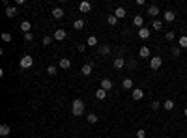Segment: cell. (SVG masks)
<instances>
[{"instance_id":"f546056e","label":"cell","mask_w":187,"mask_h":138,"mask_svg":"<svg viewBox=\"0 0 187 138\" xmlns=\"http://www.w3.org/2000/svg\"><path fill=\"white\" fill-rule=\"evenodd\" d=\"M86 120H88V123H95V121H97V116H95V114H88Z\"/></svg>"},{"instance_id":"2e32d148","label":"cell","mask_w":187,"mask_h":138,"mask_svg":"<svg viewBox=\"0 0 187 138\" xmlns=\"http://www.w3.org/2000/svg\"><path fill=\"white\" fill-rule=\"evenodd\" d=\"M133 24H135V26H139V28H142V24H144V17H142V15H137V17L133 19Z\"/></svg>"},{"instance_id":"83f0119b","label":"cell","mask_w":187,"mask_h":138,"mask_svg":"<svg viewBox=\"0 0 187 138\" xmlns=\"http://www.w3.org/2000/svg\"><path fill=\"white\" fill-rule=\"evenodd\" d=\"M107 23L110 24V26H114V24L118 23V19H116V15H109V17H107Z\"/></svg>"},{"instance_id":"cb8c5ba5","label":"cell","mask_w":187,"mask_h":138,"mask_svg":"<svg viewBox=\"0 0 187 138\" xmlns=\"http://www.w3.org/2000/svg\"><path fill=\"white\" fill-rule=\"evenodd\" d=\"M86 45L88 47H95V45H97V38H95V35H90L86 39Z\"/></svg>"},{"instance_id":"484cf974","label":"cell","mask_w":187,"mask_h":138,"mask_svg":"<svg viewBox=\"0 0 187 138\" xmlns=\"http://www.w3.org/2000/svg\"><path fill=\"white\" fill-rule=\"evenodd\" d=\"M95 97H97V99H99V101H103V99H105V97H107V91H105V90H101V88H99L97 91H95Z\"/></svg>"},{"instance_id":"d590c367","label":"cell","mask_w":187,"mask_h":138,"mask_svg":"<svg viewBox=\"0 0 187 138\" xmlns=\"http://www.w3.org/2000/svg\"><path fill=\"white\" fill-rule=\"evenodd\" d=\"M50 41H53V38H50V35H45V38H43V45H45V47L50 45Z\"/></svg>"},{"instance_id":"8fae6325","label":"cell","mask_w":187,"mask_h":138,"mask_svg":"<svg viewBox=\"0 0 187 138\" xmlns=\"http://www.w3.org/2000/svg\"><path fill=\"white\" fill-rule=\"evenodd\" d=\"M112 65H114V67H116V69H122V67H124V65H125V60L122 58V56H118V58H116V60H114V62H112Z\"/></svg>"},{"instance_id":"5bb4252c","label":"cell","mask_w":187,"mask_h":138,"mask_svg":"<svg viewBox=\"0 0 187 138\" xmlns=\"http://www.w3.org/2000/svg\"><path fill=\"white\" fill-rule=\"evenodd\" d=\"M114 15H116V19H124L125 15H127V13H125V8H122V6H120V8H116Z\"/></svg>"},{"instance_id":"277c9868","label":"cell","mask_w":187,"mask_h":138,"mask_svg":"<svg viewBox=\"0 0 187 138\" xmlns=\"http://www.w3.org/2000/svg\"><path fill=\"white\" fill-rule=\"evenodd\" d=\"M161 62H163L161 56H154V58H150V67L151 69H159L161 67Z\"/></svg>"},{"instance_id":"603a6c76","label":"cell","mask_w":187,"mask_h":138,"mask_svg":"<svg viewBox=\"0 0 187 138\" xmlns=\"http://www.w3.org/2000/svg\"><path fill=\"white\" fill-rule=\"evenodd\" d=\"M30 28H32V24H30L28 21H23V23H21V30H23L24 34H28V32H30Z\"/></svg>"},{"instance_id":"ab89813d","label":"cell","mask_w":187,"mask_h":138,"mask_svg":"<svg viewBox=\"0 0 187 138\" xmlns=\"http://www.w3.org/2000/svg\"><path fill=\"white\" fill-rule=\"evenodd\" d=\"M79 50H80V52H84V50H86V45H79V47H77Z\"/></svg>"},{"instance_id":"30bf717a","label":"cell","mask_w":187,"mask_h":138,"mask_svg":"<svg viewBox=\"0 0 187 138\" xmlns=\"http://www.w3.org/2000/svg\"><path fill=\"white\" fill-rule=\"evenodd\" d=\"M92 69H94V64L92 62H88V64H84L82 65V75H92Z\"/></svg>"},{"instance_id":"9c48e42d","label":"cell","mask_w":187,"mask_h":138,"mask_svg":"<svg viewBox=\"0 0 187 138\" xmlns=\"http://www.w3.org/2000/svg\"><path fill=\"white\" fill-rule=\"evenodd\" d=\"M79 9H80V13H88L90 9H92V4H90V2H80Z\"/></svg>"},{"instance_id":"8d00e7d4","label":"cell","mask_w":187,"mask_h":138,"mask_svg":"<svg viewBox=\"0 0 187 138\" xmlns=\"http://www.w3.org/2000/svg\"><path fill=\"white\" fill-rule=\"evenodd\" d=\"M137 138H146V131L144 129H139L137 131Z\"/></svg>"},{"instance_id":"52a82bcc","label":"cell","mask_w":187,"mask_h":138,"mask_svg":"<svg viewBox=\"0 0 187 138\" xmlns=\"http://www.w3.org/2000/svg\"><path fill=\"white\" fill-rule=\"evenodd\" d=\"M150 34H151V32H150V30L146 28V26L139 28V38H140V39H148V38H150Z\"/></svg>"},{"instance_id":"7c38bea8","label":"cell","mask_w":187,"mask_h":138,"mask_svg":"<svg viewBox=\"0 0 187 138\" xmlns=\"http://www.w3.org/2000/svg\"><path fill=\"white\" fill-rule=\"evenodd\" d=\"M6 15H8L9 19H13L15 15H17V8H15V6H8L6 8Z\"/></svg>"},{"instance_id":"b9f144b4","label":"cell","mask_w":187,"mask_h":138,"mask_svg":"<svg viewBox=\"0 0 187 138\" xmlns=\"http://www.w3.org/2000/svg\"><path fill=\"white\" fill-rule=\"evenodd\" d=\"M165 138H169V136H165Z\"/></svg>"},{"instance_id":"44dd1931","label":"cell","mask_w":187,"mask_h":138,"mask_svg":"<svg viewBox=\"0 0 187 138\" xmlns=\"http://www.w3.org/2000/svg\"><path fill=\"white\" fill-rule=\"evenodd\" d=\"M148 15H150V17L159 15V8H157V6H150V8H148Z\"/></svg>"},{"instance_id":"ba28073f","label":"cell","mask_w":187,"mask_h":138,"mask_svg":"<svg viewBox=\"0 0 187 138\" xmlns=\"http://www.w3.org/2000/svg\"><path fill=\"white\" fill-rule=\"evenodd\" d=\"M99 88L105 90V91L110 90V88H112V80H110V79H103V80H101V86H99Z\"/></svg>"},{"instance_id":"4fadbf2b","label":"cell","mask_w":187,"mask_h":138,"mask_svg":"<svg viewBox=\"0 0 187 138\" xmlns=\"http://www.w3.org/2000/svg\"><path fill=\"white\" fill-rule=\"evenodd\" d=\"M9 131H11V129H9V125H6V123H2V125H0V136H4V138H6V136L9 134Z\"/></svg>"},{"instance_id":"9a60e30c","label":"cell","mask_w":187,"mask_h":138,"mask_svg":"<svg viewBox=\"0 0 187 138\" xmlns=\"http://www.w3.org/2000/svg\"><path fill=\"white\" fill-rule=\"evenodd\" d=\"M60 67H62V69H69V67H71V60H69V58H62V60H60Z\"/></svg>"},{"instance_id":"d6986e66","label":"cell","mask_w":187,"mask_h":138,"mask_svg":"<svg viewBox=\"0 0 187 138\" xmlns=\"http://www.w3.org/2000/svg\"><path fill=\"white\" fill-rule=\"evenodd\" d=\"M139 54H140V58H150V49L148 47H140Z\"/></svg>"},{"instance_id":"8992f818","label":"cell","mask_w":187,"mask_h":138,"mask_svg":"<svg viewBox=\"0 0 187 138\" xmlns=\"http://www.w3.org/2000/svg\"><path fill=\"white\" fill-rule=\"evenodd\" d=\"M131 95H133V99L135 101H140L144 97V91L140 90V88H133V91H131Z\"/></svg>"},{"instance_id":"e575fe53","label":"cell","mask_w":187,"mask_h":138,"mask_svg":"<svg viewBox=\"0 0 187 138\" xmlns=\"http://www.w3.org/2000/svg\"><path fill=\"white\" fill-rule=\"evenodd\" d=\"M32 39H34V35H32V32L24 34V41H26V43H30V41H32Z\"/></svg>"},{"instance_id":"d4e9b609","label":"cell","mask_w":187,"mask_h":138,"mask_svg":"<svg viewBox=\"0 0 187 138\" xmlns=\"http://www.w3.org/2000/svg\"><path fill=\"white\" fill-rule=\"evenodd\" d=\"M73 28L75 30H82L84 28V21H82V19H77V21L73 23Z\"/></svg>"},{"instance_id":"74e56055","label":"cell","mask_w":187,"mask_h":138,"mask_svg":"<svg viewBox=\"0 0 187 138\" xmlns=\"http://www.w3.org/2000/svg\"><path fill=\"white\" fill-rule=\"evenodd\" d=\"M159 106H161L159 101H154V103H151V108H154V110H159Z\"/></svg>"},{"instance_id":"6da1fadb","label":"cell","mask_w":187,"mask_h":138,"mask_svg":"<svg viewBox=\"0 0 187 138\" xmlns=\"http://www.w3.org/2000/svg\"><path fill=\"white\" fill-rule=\"evenodd\" d=\"M84 112V101L82 99H75L71 103V114L73 116H82Z\"/></svg>"},{"instance_id":"1f68e13d","label":"cell","mask_w":187,"mask_h":138,"mask_svg":"<svg viewBox=\"0 0 187 138\" xmlns=\"http://www.w3.org/2000/svg\"><path fill=\"white\" fill-rule=\"evenodd\" d=\"M47 73H49L50 76H54V75H56V67H54V65H49V67H47Z\"/></svg>"},{"instance_id":"5b68a950","label":"cell","mask_w":187,"mask_h":138,"mask_svg":"<svg viewBox=\"0 0 187 138\" xmlns=\"http://www.w3.org/2000/svg\"><path fill=\"white\" fill-rule=\"evenodd\" d=\"M163 19H165L166 23H174L176 21V13L172 11V9H166V11L163 13Z\"/></svg>"},{"instance_id":"e0dca14e","label":"cell","mask_w":187,"mask_h":138,"mask_svg":"<svg viewBox=\"0 0 187 138\" xmlns=\"http://www.w3.org/2000/svg\"><path fill=\"white\" fill-rule=\"evenodd\" d=\"M53 17H54V19H62V17H64V9H62V8H54V9H53Z\"/></svg>"},{"instance_id":"f1b7e54d","label":"cell","mask_w":187,"mask_h":138,"mask_svg":"<svg viewBox=\"0 0 187 138\" xmlns=\"http://www.w3.org/2000/svg\"><path fill=\"white\" fill-rule=\"evenodd\" d=\"M151 26H154V30H161V28H163V23H161L159 19H155V21L151 23Z\"/></svg>"},{"instance_id":"ac0fdd59","label":"cell","mask_w":187,"mask_h":138,"mask_svg":"<svg viewBox=\"0 0 187 138\" xmlns=\"http://www.w3.org/2000/svg\"><path fill=\"white\" fill-rule=\"evenodd\" d=\"M122 88H124V90H133V80H131V79H124Z\"/></svg>"},{"instance_id":"d6a6232c","label":"cell","mask_w":187,"mask_h":138,"mask_svg":"<svg viewBox=\"0 0 187 138\" xmlns=\"http://www.w3.org/2000/svg\"><path fill=\"white\" fill-rule=\"evenodd\" d=\"M165 38H166V41H172V39L176 38V34L172 32V30H170V32H166V35H165Z\"/></svg>"},{"instance_id":"60d3db41","label":"cell","mask_w":187,"mask_h":138,"mask_svg":"<svg viewBox=\"0 0 187 138\" xmlns=\"http://www.w3.org/2000/svg\"><path fill=\"white\" fill-rule=\"evenodd\" d=\"M183 114H185V117H187V108H185V110H183Z\"/></svg>"},{"instance_id":"f35d334b","label":"cell","mask_w":187,"mask_h":138,"mask_svg":"<svg viewBox=\"0 0 187 138\" xmlns=\"http://www.w3.org/2000/svg\"><path fill=\"white\" fill-rule=\"evenodd\" d=\"M129 67H131V69L137 67V62H135V60H129Z\"/></svg>"},{"instance_id":"ffe728a7","label":"cell","mask_w":187,"mask_h":138,"mask_svg":"<svg viewBox=\"0 0 187 138\" xmlns=\"http://www.w3.org/2000/svg\"><path fill=\"white\" fill-rule=\"evenodd\" d=\"M174 106H176V105H174V101H172V99H166L165 103H163V108H165V110H172Z\"/></svg>"},{"instance_id":"3957f363","label":"cell","mask_w":187,"mask_h":138,"mask_svg":"<svg viewBox=\"0 0 187 138\" xmlns=\"http://www.w3.org/2000/svg\"><path fill=\"white\" fill-rule=\"evenodd\" d=\"M56 41H64L65 38H68V34H65V30H62V28H58V30H54V35H53Z\"/></svg>"},{"instance_id":"4316f807","label":"cell","mask_w":187,"mask_h":138,"mask_svg":"<svg viewBox=\"0 0 187 138\" xmlns=\"http://www.w3.org/2000/svg\"><path fill=\"white\" fill-rule=\"evenodd\" d=\"M109 52H110V47H109V45H101V47H99V54L107 56Z\"/></svg>"},{"instance_id":"7a4b0ae2","label":"cell","mask_w":187,"mask_h":138,"mask_svg":"<svg viewBox=\"0 0 187 138\" xmlns=\"http://www.w3.org/2000/svg\"><path fill=\"white\" fill-rule=\"evenodd\" d=\"M32 64H34V60H32V56H28V54H24L21 60H19V65H21L23 69H28V67H32Z\"/></svg>"},{"instance_id":"4dcf8cb0","label":"cell","mask_w":187,"mask_h":138,"mask_svg":"<svg viewBox=\"0 0 187 138\" xmlns=\"http://www.w3.org/2000/svg\"><path fill=\"white\" fill-rule=\"evenodd\" d=\"M2 39H4L6 43H9V41H11V34H9V32H4V34H2Z\"/></svg>"},{"instance_id":"836d02e7","label":"cell","mask_w":187,"mask_h":138,"mask_svg":"<svg viewBox=\"0 0 187 138\" xmlns=\"http://www.w3.org/2000/svg\"><path fill=\"white\" fill-rule=\"evenodd\" d=\"M172 54L176 56V58H178V56L181 54V49H180V47H176V45H174V47H172Z\"/></svg>"},{"instance_id":"7402d4cb","label":"cell","mask_w":187,"mask_h":138,"mask_svg":"<svg viewBox=\"0 0 187 138\" xmlns=\"http://www.w3.org/2000/svg\"><path fill=\"white\" fill-rule=\"evenodd\" d=\"M178 47L180 49H187V35H181L178 39Z\"/></svg>"}]
</instances>
